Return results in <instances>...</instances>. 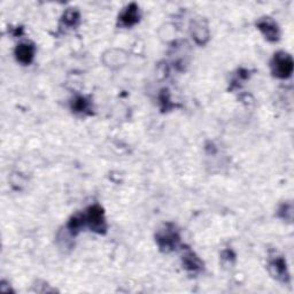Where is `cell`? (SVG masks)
<instances>
[{"instance_id": "1", "label": "cell", "mask_w": 294, "mask_h": 294, "mask_svg": "<svg viewBox=\"0 0 294 294\" xmlns=\"http://www.w3.org/2000/svg\"><path fill=\"white\" fill-rule=\"evenodd\" d=\"M273 72L279 78H286L291 76L293 72V61L291 55L285 52L275 54L273 60Z\"/></svg>"}, {"instance_id": "2", "label": "cell", "mask_w": 294, "mask_h": 294, "mask_svg": "<svg viewBox=\"0 0 294 294\" xmlns=\"http://www.w3.org/2000/svg\"><path fill=\"white\" fill-rule=\"evenodd\" d=\"M84 220H85V224H87L92 230L98 231V232H101L106 227L104 212H102V209L99 206L90 207L86 214L84 215Z\"/></svg>"}, {"instance_id": "3", "label": "cell", "mask_w": 294, "mask_h": 294, "mask_svg": "<svg viewBox=\"0 0 294 294\" xmlns=\"http://www.w3.org/2000/svg\"><path fill=\"white\" fill-rule=\"evenodd\" d=\"M257 27H259L260 30L263 32V35L266 36L267 39L271 40V42H275V40L278 39V27L273 20H270V18H263V20L259 21Z\"/></svg>"}, {"instance_id": "4", "label": "cell", "mask_w": 294, "mask_h": 294, "mask_svg": "<svg viewBox=\"0 0 294 294\" xmlns=\"http://www.w3.org/2000/svg\"><path fill=\"white\" fill-rule=\"evenodd\" d=\"M157 242H159L160 247L165 249V251H170L174 249L178 242V236L176 232H172L170 230H164L157 234Z\"/></svg>"}, {"instance_id": "5", "label": "cell", "mask_w": 294, "mask_h": 294, "mask_svg": "<svg viewBox=\"0 0 294 294\" xmlns=\"http://www.w3.org/2000/svg\"><path fill=\"white\" fill-rule=\"evenodd\" d=\"M16 58L18 61H21L22 64H30L32 59H34V54H35V49L34 46L30 45V44H20L16 47L15 51Z\"/></svg>"}, {"instance_id": "6", "label": "cell", "mask_w": 294, "mask_h": 294, "mask_svg": "<svg viewBox=\"0 0 294 294\" xmlns=\"http://www.w3.org/2000/svg\"><path fill=\"white\" fill-rule=\"evenodd\" d=\"M139 20L138 8L136 5H130L124 12L121 14L120 21L123 27H131Z\"/></svg>"}, {"instance_id": "7", "label": "cell", "mask_w": 294, "mask_h": 294, "mask_svg": "<svg viewBox=\"0 0 294 294\" xmlns=\"http://www.w3.org/2000/svg\"><path fill=\"white\" fill-rule=\"evenodd\" d=\"M270 271L274 275V277L281 281H286V278L289 277L288 269H286V263L283 259H276L273 262H270Z\"/></svg>"}, {"instance_id": "8", "label": "cell", "mask_w": 294, "mask_h": 294, "mask_svg": "<svg viewBox=\"0 0 294 294\" xmlns=\"http://www.w3.org/2000/svg\"><path fill=\"white\" fill-rule=\"evenodd\" d=\"M193 36L198 43L204 44L208 39V29L202 23H197L193 28Z\"/></svg>"}, {"instance_id": "9", "label": "cell", "mask_w": 294, "mask_h": 294, "mask_svg": "<svg viewBox=\"0 0 294 294\" xmlns=\"http://www.w3.org/2000/svg\"><path fill=\"white\" fill-rule=\"evenodd\" d=\"M184 264H185L186 269L192 270V271H197L201 268L200 260L198 259L196 255L192 254V253H190V254L184 256Z\"/></svg>"}, {"instance_id": "10", "label": "cell", "mask_w": 294, "mask_h": 294, "mask_svg": "<svg viewBox=\"0 0 294 294\" xmlns=\"http://www.w3.org/2000/svg\"><path fill=\"white\" fill-rule=\"evenodd\" d=\"M78 17L79 16H78V13H77V10L73 9V8L68 9L67 12L65 13V16H64L65 22L68 25H74V24H75L76 22L78 21Z\"/></svg>"}, {"instance_id": "11", "label": "cell", "mask_w": 294, "mask_h": 294, "mask_svg": "<svg viewBox=\"0 0 294 294\" xmlns=\"http://www.w3.org/2000/svg\"><path fill=\"white\" fill-rule=\"evenodd\" d=\"M85 108H86V101L84 100L83 98L77 99L75 102V109L77 112H82V110H84Z\"/></svg>"}]
</instances>
